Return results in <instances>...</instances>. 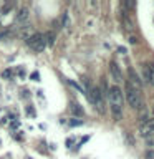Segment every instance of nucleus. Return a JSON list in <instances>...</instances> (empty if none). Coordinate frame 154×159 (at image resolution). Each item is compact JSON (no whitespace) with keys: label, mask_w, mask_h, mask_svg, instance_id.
Instances as JSON below:
<instances>
[{"label":"nucleus","mask_w":154,"mask_h":159,"mask_svg":"<svg viewBox=\"0 0 154 159\" xmlns=\"http://www.w3.org/2000/svg\"><path fill=\"white\" fill-rule=\"evenodd\" d=\"M70 108H71V113L75 114V116H79V118H83V116H84V111H83V108L79 106V104L73 103V104H71V106H70Z\"/></svg>","instance_id":"f8f14e48"},{"label":"nucleus","mask_w":154,"mask_h":159,"mask_svg":"<svg viewBox=\"0 0 154 159\" xmlns=\"http://www.w3.org/2000/svg\"><path fill=\"white\" fill-rule=\"evenodd\" d=\"M138 42H139L138 37H134V35H131V37H129V43H131V45H136Z\"/></svg>","instance_id":"a211bd4d"},{"label":"nucleus","mask_w":154,"mask_h":159,"mask_svg":"<svg viewBox=\"0 0 154 159\" xmlns=\"http://www.w3.org/2000/svg\"><path fill=\"white\" fill-rule=\"evenodd\" d=\"M28 17H30L28 8H20L18 12H17V17H15V25H23V23H27Z\"/></svg>","instance_id":"6e6552de"},{"label":"nucleus","mask_w":154,"mask_h":159,"mask_svg":"<svg viewBox=\"0 0 154 159\" xmlns=\"http://www.w3.org/2000/svg\"><path fill=\"white\" fill-rule=\"evenodd\" d=\"M86 88H88L86 96L89 98V101H91L93 106L98 109V113L104 114V113H106V108H104V101H103V94H101V91H99L98 88L91 86V84H88V83H86Z\"/></svg>","instance_id":"7ed1b4c3"},{"label":"nucleus","mask_w":154,"mask_h":159,"mask_svg":"<svg viewBox=\"0 0 154 159\" xmlns=\"http://www.w3.org/2000/svg\"><path fill=\"white\" fill-rule=\"evenodd\" d=\"M144 141H146V146H151V148H154V134H152V136L144 138Z\"/></svg>","instance_id":"2eb2a0df"},{"label":"nucleus","mask_w":154,"mask_h":159,"mask_svg":"<svg viewBox=\"0 0 154 159\" xmlns=\"http://www.w3.org/2000/svg\"><path fill=\"white\" fill-rule=\"evenodd\" d=\"M2 76L3 78H10V76H12V71H10V70H5V71L2 73Z\"/></svg>","instance_id":"6ab92c4d"},{"label":"nucleus","mask_w":154,"mask_h":159,"mask_svg":"<svg viewBox=\"0 0 154 159\" xmlns=\"http://www.w3.org/2000/svg\"><path fill=\"white\" fill-rule=\"evenodd\" d=\"M33 33H35V32H33V27H32V25H30V27H25L23 30H20V37H22L23 40H28Z\"/></svg>","instance_id":"9b49d317"},{"label":"nucleus","mask_w":154,"mask_h":159,"mask_svg":"<svg viewBox=\"0 0 154 159\" xmlns=\"http://www.w3.org/2000/svg\"><path fill=\"white\" fill-rule=\"evenodd\" d=\"M84 121L83 119H78V118H73V119H70V126H81Z\"/></svg>","instance_id":"4468645a"},{"label":"nucleus","mask_w":154,"mask_h":159,"mask_svg":"<svg viewBox=\"0 0 154 159\" xmlns=\"http://www.w3.org/2000/svg\"><path fill=\"white\" fill-rule=\"evenodd\" d=\"M121 22H123V25H124V28L128 30V32H133V22L129 20V17H128V12L126 10H121Z\"/></svg>","instance_id":"9d476101"},{"label":"nucleus","mask_w":154,"mask_h":159,"mask_svg":"<svg viewBox=\"0 0 154 159\" xmlns=\"http://www.w3.org/2000/svg\"><path fill=\"white\" fill-rule=\"evenodd\" d=\"M129 80H126V81L129 83V84H133L134 88H138V89H141V81H139V78H138V75L134 73V70L133 68H129Z\"/></svg>","instance_id":"1a4fd4ad"},{"label":"nucleus","mask_w":154,"mask_h":159,"mask_svg":"<svg viewBox=\"0 0 154 159\" xmlns=\"http://www.w3.org/2000/svg\"><path fill=\"white\" fill-rule=\"evenodd\" d=\"M144 159H154V149H147L144 152Z\"/></svg>","instance_id":"dca6fc26"},{"label":"nucleus","mask_w":154,"mask_h":159,"mask_svg":"<svg viewBox=\"0 0 154 159\" xmlns=\"http://www.w3.org/2000/svg\"><path fill=\"white\" fill-rule=\"evenodd\" d=\"M108 96H109V104H111V113L116 121L123 118V103H124V96H123V91L119 86H111L108 91Z\"/></svg>","instance_id":"f257e3e1"},{"label":"nucleus","mask_w":154,"mask_h":159,"mask_svg":"<svg viewBox=\"0 0 154 159\" xmlns=\"http://www.w3.org/2000/svg\"><path fill=\"white\" fill-rule=\"evenodd\" d=\"M143 70H144V80H146L149 84H152V86H154V63L144 65Z\"/></svg>","instance_id":"0eeeda50"},{"label":"nucleus","mask_w":154,"mask_h":159,"mask_svg":"<svg viewBox=\"0 0 154 159\" xmlns=\"http://www.w3.org/2000/svg\"><path fill=\"white\" fill-rule=\"evenodd\" d=\"M109 73H111V76H113V80H114L116 83H121V81H123V73H121V70H119V66H118L116 61H111V63H109Z\"/></svg>","instance_id":"423d86ee"},{"label":"nucleus","mask_w":154,"mask_h":159,"mask_svg":"<svg viewBox=\"0 0 154 159\" xmlns=\"http://www.w3.org/2000/svg\"><path fill=\"white\" fill-rule=\"evenodd\" d=\"M139 134H141L143 138L152 136V134H154V119L143 118L141 124H139Z\"/></svg>","instance_id":"39448f33"},{"label":"nucleus","mask_w":154,"mask_h":159,"mask_svg":"<svg viewBox=\"0 0 154 159\" xmlns=\"http://www.w3.org/2000/svg\"><path fill=\"white\" fill-rule=\"evenodd\" d=\"M63 27H65V28L70 27V17H68V13L63 15Z\"/></svg>","instance_id":"f3484780"},{"label":"nucleus","mask_w":154,"mask_h":159,"mask_svg":"<svg viewBox=\"0 0 154 159\" xmlns=\"http://www.w3.org/2000/svg\"><path fill=\"white\" fill-rule=\"evenodd\" d=\"M28 47L35 50V52H43L45 47H47V42H45V33H33L32 37L27 40Z\"/></svg>","instance_id":"20e7f679"},{"label":"nucleus","mask_w":154,"mask_h":159,"mask_svg":"<svg viewBox=\"0 0 154 159\" xmlns=\"http://www.w3.org/2000/svg\"><path fill=\"white\" fill-rule=\"evenodd\" d=\"M124 93H126V99L134 109L143 108V96H141V89L134 88L133 84H129L128 81L124 83Z\"/></svg>","instance_id":"f03ea898"},{"label":"nucleus","mask_w":154,"mask_h":159,"mask_svg":"<svg viewBox=\"0 0 154 159\" xmlns=\"http://www.w3.org/2000/svg\"><path fill=\"white\" fill-rule=\"evenodd\" d=\"M45 42H47V45H53L55 43V33L53 32L45 33Z\"/></svg>","instance_id":"ddd939ff"}]
</instances>
